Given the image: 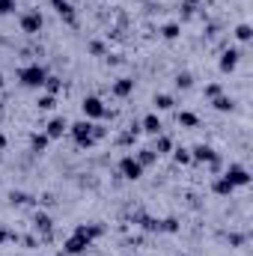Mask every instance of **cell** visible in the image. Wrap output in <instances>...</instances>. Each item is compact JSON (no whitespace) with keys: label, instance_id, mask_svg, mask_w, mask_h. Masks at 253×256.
Returning <instances> with one entry per match:
<instances>
[{"label":"cell","instance_id":"obj_36","mask_svg":"<svg viewBox=\"0 0 253 256\" xmlns=\"http://www.w3.org/2000/svg\"><path fill=\"white\" fill-rule=\"evenodd\" d=\"M3 146H6V137H3V134H0V149H3Z\"/></svg>","mask_w":253,"mask_h":256},{"label":"cell","instance_id":"obj_30","mask_svg":"<svg viewBox=\"0 0 253 256\" xmlns=\"http://www.w3.org/2000/svg\"><path fill=\"white\" fill-rule=\"evenodd\" d=\"M202 96H206V98H218V96H220V84H208V86L202 90Z\"/></svg>","mask_w":253,"mask_h":256},{"label":"cell","instance_id":"obj_2","mask_svg":"<svg viewBox=\"0 0 253 256\" xmlns=\"http://www.w3.org/2000/svg\"><path fill=\"white\" fill-rule=\"evenodd\" d=\"M92 126H96V122H90V120H78V122L68 126V131H72V137H74L78 146L90 149V146L96 143V137H92Z\"/></svg>","mask_w":253,"mask_h":256},{"label":"cell","instance_id":"obj_38","mask_svg":"<svg viewBox=\"0 0 253 256\" xmlns=\"http://www.w3.org/2000/svg\"><path fill=\"white\" fill-rule=\"evenodd\" d=\"M57 256H63V254H57Z\"/></svg>","mask_w":253,"mask_h":256},{"label":"cell","instance_id":"obj_10","mask_svg":"<svg viewBox=\"0 0 253 256\" xmlns=\"http://www.w3.org/2000/svg\"><path fill=\"white\" fill-rule=\"evenodd\" d=\"M66 131H68V122H66L63 116H54V120L45 126V134H48V140H60Z\"/></svg>","mask_w":253,"mask_h":256},{"label":"cell","instance_id":"obj_29","mask_svg":"<svg viewBox=\"0 0 253 256\" xmlns=\"http://www.w3.org/2000/svg\"><path fill=\"white\" fill-rule=\"evenodd\" d=\"M161 232H179V224H176V218H167V220H161Z\"/></svg>","mask_w":253,"mask_h":256},{"label":"cell","instance_id":"obj_18","mask_svg":"<svg viewBox=\"0 0 253 256\" xmlns=\"http://www.w3.org/2000/svg\"><path fill=\"white\" fill-rule=\"evenodd\" d=\"M179 33H182V27H179L176 21H170V24H164V27H161V36H164L167 42H173V39H179Z\"/></svg>","mask_w":253,"mask_h":256},{"label":"cell","instance_id":"obj_13","mask_svg":"<svg viewBox=\"0 0 253 256\" xmlns=\"http://www.w3.org/2000/svg\"><path fill=\"white\" fill-rule=\"evenodd\" d=\"M161 120H158V114H146L143 116V122H140V131H146V134H152V137H158L161 134Z\"/></svg>","mask_w":253,"mask_h":256},{"label":"cell","instance_id":"obj_25","mask_svg":"<svg viewBox=\"0 0 253 256\" xmlns=\"http://www.w3.org/2000/svg\"><path fill=\"white\" fill-rule=\"evenodd\" d=\"M134 158H137V161H140V167H146V164H152V161H155V158H158V155H155V152H152V149H140V152H137V155H134Z\"/></svg>","mask_w":253,"mask_h":256},{"label":"cell","instance_id":"obj_21","mask_svg":"<svg viewBox=\"0 0 253 256\" xmlns=\"http://www.w3.org/2000/svg\"><path fill=\"white\" fill-rule=\"evenodd\" d=\"M36 104H39V110H54V108H57V96H48V92H45V96H39Z\"/></svg>","mask_w":253,"mask_h":256},{"label":"cell","instance_id":"obj_37","mask_svg":"<svg viewBox=\"0 0 253 256\" xmlns=\"http://www.w3.org/2000/svg\"><path fill=\"white\" fill-rule=\"evenodd\" d=\"M3 84H6V80H3V72H0V86H3Z\"/></svg>","mask_w":253,"mask_h":256},{"label":"cell","instance_id":"obj_31","mask_svg":"<svg viewBox=\"0 0 253 256\" xmlns=\"http://www.w3.org/2000/svg\"><path fill=\"white\" fill-rule=\"evenodd\" d=\"M15 12V0H0V15H12Z\"/></svg>","mask_w":253,"mask_h":256},{"label":"cell","instance_id":"obj_6","mask_svg":"<svg viewBox=\"0 0 253 256\" xmlns=\"http://www.w3.org/2000/svg\"><path fill=\"white\" fill-rule=\"evenodd\" d=\"M92 242L90 238H84V236H78V232H72L68 238L63 242V256H80L86 248H90Z\"/></svg>","mask_w":253,"mask_h":256},{"label":"cell","instance_id":"obj_32","mask_svg":"<svg viewBox=\"0 0 253 256\" xmlns=\"http://www.w3.org/2000/svg\"><path fill=\"white\" fill-rule=\"evenodd\" d=\"M9 200H12V202H18V206L30 202V196H27V194H21V191H12V194H9Z\"/></svg>","mask_w":253,"mask_h":256},{"label":"cell","instance_id":"obj_27","mask_svg":"<svg viewBox=\"0 0 253 256\" xmlns=\"http://www.w3.org/2000/svg\"><path fill=\"white\" fill-rule=\"evenodd\" d=\"M140 226L149 232H161V220H155V218H140Z\"/></svg>","mask_w":253,"mask_h":256},{"label":"cell","instance_id":"obj_35","mask_svg":"<svg viewBox=\"0 0 253 256\" xmlns=\"http://www.w3.org/2000/svg\"><path fill=\"white\" fill-rule=\"evenodd\" d=\"M6 238H9V232H6V230H3V226H0V244H3V242H6Z\"/></svg>","mask_w":253,"mask_h":256},{"label":"cell","instance_id":"obj_24","mask_svg":"<svg viewBox=\"0 0 253 256\" xmlns=\"http://www.w3.org/2000/svg\"><path fill=\"white\" fill-rule=\"evenodd\" d=\"M173 161H176V164H190V161H194V158H190V149H182V146L173 149Z\"/></svg>","mask_w":253,"mask_h":256},{"label":"cell","instance_id":"obj_26","mask_svg":"<svg viewBox=\"0 0 253 256\" xmlns=\"http://www.w3.org/2000/svg\"><path fill=\"white\" fill-rule=\"evenodd\" d=\"M250 36H253L250 24H238V27H236V39H238V42H250Z\"/></svg>","mask_w":253,"mask_h":256},{"label":"cell","instance_id":"obj_16","mask_svg":"<svg viewBox=\"0 0 253 256\" xmlns=\"http://www.w3.org/2000/svg\"><path fill=\"white\" fill-rule=\"evenodd\" d=\"M212 108H214V110H220V114H230V110L236 108V102H232L230 96H224V92H220L218 98H212Z\"/></svg>","mask_w":253,"mask_h":256},{"label":"cell","instance_id":"obj_4","mask_svg":"<svg viewBox=\"0 0 253 256\" xmlns=\"http://www.w3.org/2000/svg\"><path fill=\"white\" fill-rule=\"evenodd\" d=\"M224 179H226L232 188H248V185H250V173H248V167H242V164H230L226 173H224Z\"/></svg>","mask_w":253,"mask_h":256},{"label":"cell","instance_id":"obj_23","mask_svg":"<svg viewBox=\"0 0 253 256\" xmlns=\"http://www.w3.org/2000/svg\"><path fill=\"white\" fill-rule=\"evenodd\" d=\"M176 120H179V126H185V128H194L196 122H200V120H196V114H190V110H182Z\"/></svg>","mask_w":253,"mask_h":256},{"label":"cell","instance_id":"obj_1","mask_svg":"<svg viewBox=\"0 0 253 256\" xmlns=\"http://www.w3.org/2000/svg\"><path fill=\"white\" fill-rule=\"evenodd\" d=\"M45 78H48V72L39 63H30V66H24V68H18V80L24 86H30V90H39L45 84Z\"/></svg>","mask_w":253,"mask_h":256},{"label":"cell","instance_id":"obj_7","mask_svg":"<svg viewBox=\"0 0 253 256\" xmlns=\"http://www.w3.org/2000/svg\"><path fill=\"white\" fill-rule=\"evenodd\" d=\"M42 24H45V18H42L39 9H30L27 15H21V30H24V33H39Z\"/></svg>","mask_w":253,"mask_h":256},{"label":"cell","instance_id":"obj_34","mask_svg":"<svg viewBox=\"0 0 253 256\" xmlns=\"http://www.w3.org/2000/svg\"><path fill=\"white\" fill-rule=\"evenodd\" d=\"M90 51H92V54H102V51H104V45H102V42H90Z\"/></svg>","mask_w":253,"mask_h":256},{"label":"cell","instance_id":"obj_8","mask_svg":"<svg viewBox=\"0 0 253 256\" xmlns=\"http://www.w3.org/2000/svg\"><path fill=\"white\" fill-rule=\"evenodd\" d=\"M190 158H194V161H200V164H202V161H208L212 167H220V158H218V155H214V149H212V146H206V143L194 146V149H190Z\"/></svg>","mask_w":253,"mask_h":256},{"label":"cell","instance_id":"obj_14","mask_svg":"<svg viewBox=\"0 0 253 256\" xmlns=\"http://www.w3.org/2000/svg\"><path fill=\"white\" fill-rule=\"evenodd\" d=\"M131 92H134V80H131V78H120V80L114 84V96H116V98H126Z\"/></svg>","mask_w":253,"mask_h":256},{"label":"cell","instance_id":"obj_20","mask_svg":"<svg viewBox=\"0 0 253 256\" xmlns=\"http://www.w3.org/2000/svg\"><path fill=\"white\" fill-rule=\"evenodd\" d=\"M42 86H45V90H48V96H57V92H60V86H63V84H60V78H54V74H48V78H45V84H42Z\"/></svg>","mask_w":253,"mask_h":256},{"label":"cell","instance_id":"obj_9","mask_svg":"<svg viewBox=\"0 0 253 256\" xmlns=\"http://www.w3.org/2000/svg\"><path fill=\"white\" fill-rule=\"evenodd\" d=\"M33 226H36V232H42V238H45V242H48V238H51V232H54V220H51V214H45V212H36Z\"/></svg>","mask_w":253,"mask_h":256},{"label":"cell","instance_id":"obj_28","mask_svg":"<svg viewBox=\"0 0 253 256\" xmlns=\"http://www.w3.org/2000/svg\"><path fill=\"white\" fill-rule=\"evenodd\" d=\"M176 86H179V90H190V86H194V78H190V72H182V74L176 78Z\"/></svg>","mask_w":253,"mask_h":256},{"label":"cell","instance_id":"obj_3","mask_svg":"<svg viewBox=\"0 0 253 256\" xmlns=\"http://www.w3.org/2000/svg\"><path fill=\"white\" fill-rule=\"evenodd\" d=\"M80 110H84V120H104L108 116V108H104V102L98 98V96H86L84 98V104H80Z\"/></svg>","mask_w":253,"mask_h":256},{"label":"cell","instance_id":"obj_22","mask_svg":"<svg viewBox=\"0 0 253 256\" xmlns=\"http://www.w3.org/2000/svg\"><path fill=\"white\" fill-rule=\"evenodd\" d=\"M51 140H48V134H33V140H30V146H33V152H45V146H48Z\"/></svg>","mask_w":253,"mask_h":256},{"label":"cell","instance_id":"obj_33","mask_svg":"<svg viewBox=\"0 0 253 256\" xmlns=\"http://www.w3.org/2000/svg\"><path fill=\"white\" fill-rule=\"evenodd\" d=\"M182 9H185V18H190V15H194V9H196V3H194V0H188Z\"/></svg>","mask_w":253,"mask_h":256},{"label":"cell","instance_id":"obj_19","mask_svg":"<svg viewBox=\"0 0 253 256\" xmlns=\"http://www.w3.org/2000/svg\"><path fill=\"white\" fill-rule=\"evenodd\" d=\"M212 191L220 194V196H230V194L236 191V188H232V185H230V182H226L224 176H218V179H214V185H212Z\"/></svg>","mask_w":253,"mask_h":256},{"label":"cell","instance_id":"obj_17","mask_svg":"<svg viewBox=\"0 0 253 256\" xmlns=\"http://www.w3.org/2000/svg\"><path fill=\"white\" fill-rule=\"evenodd\" d=\"M155 155H170L173 152V140L167 137V134H158V140H155V149H152Z\"/></svg>","mask_w":253,"mask_h":256},{"label":"cell","instance_id":"obj_11","mask_svg":"<svg viewBox=\"0 0 253 256\" xmlns=\"http://www.w3.org/2000/svg\"><path fill=\"white\" fill-rule=\"evenodd\" d=\"M238 57H242V51H236V48H230V51H224V57H220V72L224 74H230V72H236V66H238Z\"/></svg>","mask_w":253,"mask_h":256},{"label":"cell","instance_id":"obj_5","mask_svg":"<svg viewBox=\"0 0 253 256\" xmlns=\"http://www.w3.org/2000/svg\"><path fill=\"white\" fill-rule=\"evenodd\" d=\"M120 176L128 179V182H137V179L143 176V167H140V161H137L134 155H126V158L120 161Z\"/></svg>","mask_w":253,"mask_h":256},{"label":"cell","instance_id":"obj_15","mask_svg":"<svg viewBox=\"0 0 253 256\" xmlns=\"http://www.w3.org/2000/svg\"><path fill=\"white\" fill-rule=\"evenodd\" d=\"M152 104H155V110H173V108H176V102H173V96H167V92H155V98H152Z\"/></svg>","mask_w":253,"mask_h":256},{"label":"cell","instance_id":"obj_12","mask_svg":"<svg viewBox=\"0 0 253 256\" xmlns=\"http://www.w3.org/2000/svg\"><path fill=\"white\" fill-rule=\"evenodd\" d=\"M74 232H78V236H84V238H90V242H96V238L104 232V226H102V224H78V226H74Z\"/></svg>","mask_w":253,"mask_h":256}]
</instances>
